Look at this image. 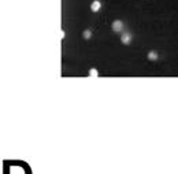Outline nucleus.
Returning a JSON list of instances; mask_svg holds the SVG:
<instances>
[{
  "instance_id": "obj_3",
  "label": "nucleus",
  "mask_w": 178,
  "mask_h": 174,
  "mask_svg": "<svg viewBox=\"0 0 178 174\" xmlns=\"http://www.w3.org/2000/svg\"><path fill=\"white\" fill-rule=\"evenodd\" d=\"M130 39H132V37H130L129 33H123V34H122V43H123V44H129Z\"/></svg>"
},
{
  "instance_id": "obj_4",
  "label": "nucleus",
  "mask_w": 178,
  "mask_h": 174,
  "mask_svg": "<svg viewBox=\"0 0 178 174\" xmlns=\"http://www.w3.org/2000/svg\"><path fill=\"white\" fill-rule=\"evenodd\" d=\"M148 59H151V60H156V59H158V54H156L155 51H151V52L148 54Z\"/></svg>"
},
{
  "instance_id": "obj_2",
  "label": "nucleus",
  "mask_w": 178,
  "mask_h": 174,
  "mask_svg": "<svg viewBox=\"0 0 178 174\" xmlns=\"http://www.w3.org/2000/svg\"><path fill=\"white\" fill-rule=\"evenodd\" d=\"M100 7H102V3H100L99 0H95L93 3L90 4V10H92L93 13H96V11H99V10H100Z\"/></svg>"
},
{
  "instance_id": "obj_1",
  "label": "nucleus",
  "mask_w": 178,
  "mask_h": 174,
  "mask_svg": "<svg viewBox=\"0 0 178 174\" xmlns=\"http://www.w3.org/2000/svg\"><path fill=\"white\" fill-rule=\"evenodd\" d=\"M122 29H123V22H122V21L116 19V21L112 22V30L114 32H121Z\"/></svg>"
},
{
  "instance_id": "obj_6",
  "label": "nucleus",
  "mask_w": 178,
  "mask_h": 174,
  "mask_svg": "<svg viewBox=\"0 0 178 174\" xmlns=\"http://www.w3.org/2000/svg\"><path fill=\"white\" fill-rule=\"evenodd\" d=\"M89 74H90V76H97V70H96V69H90V70H89Z\"/></svg>"
},
{
  "instance_id": "obj_5",
  "label": "nucleus",
  "mask_w": 178,
  "mask_h": 174,
  "mask_svg": "<svg viewBox=\"0 0 178 174\" xmlns=\"http://www.w3.org/2000/svg\"><path fill=\"white\" fill-rule=\"evenodd\" d=\"M90 36H92V32L89 30V29L84 32V37H85V39H90Z\"/></svg>"
}]
</instances>
